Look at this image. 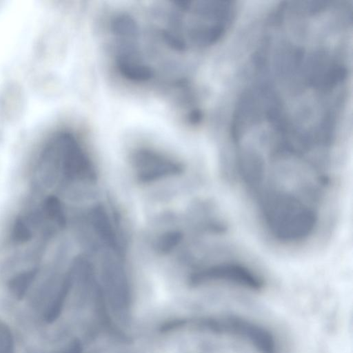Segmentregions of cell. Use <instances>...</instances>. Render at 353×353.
Listing matches in <instances>:
<instances>
[{
    "instance_id": "6da1fadb",
    "label": "cell",
    "mask_w": 353,
    "mask_h": 353,
    "mask_svg": "<svg viewBox=\"0 0 353 353\" xmlns=\"http://www.w3.org/2000/svg\"><path fill=\"white\" fill-rule=\"evenodd\" d=\"M234 12V7L226 1H173L161 12L157 34L174 51L205 48L228 32Z\"/></svg>"
},
{
    "instance_id": "7a4b0ae2",
    "label": "cell",
    "mask_w": 353,
    "mask_h": 353,
    "mask_svg": "<svg viewBox=\"0 0 353 353\" xmlns=\"http://www.w3.org/2000/svg\"><path fill=\"white\" fill-rule=\"evenodd\" d=\"M31 186L43 192L94 183L97 172L79 137L69 129H59L39 144L32 162Z\"/></svg>"
},
{
    "instance_id": "3957f363",
    "label": "cell",
    "mask_w": 353,
    "mask_h": 353,
    "mask_svg": "<svg viewBox=\"0 0 353 353\" xmlns=\"http://www.w3.org/2000/svg\"><path fill=\"white\" fill-rule=\"evenodd\" d=\"M116 67L125 79L137 83L150 81L154 70L145 59L140 42L139 26L126 13L117 14L110 21Z\"/></svg>"
},
{
    "instance_id": "277c9868",
    "label": "cell",
    "mask_w": 353,
    "mask_h": 353,
    "mask_svg": "<svg viewBox=\"0 0 353 353\" xmlns=\"http://www.w3.org/2000/svg\"><path fill=\"white\" fill-rule=\"evenodd\" d=\"M232 254H227L194 268L190 281L194 285H216L250 292H259L265 286L263 275Z\"/></svg>"
},
{
    "instance_id": "5b68a950",
    "label": "cell",
    "mask_w": 353,
    "mask_h": 353,
    "mask_svg": "<svg viewBox=\"0 0 353 353\" xmlns=\"http://www.w3.org/2000/svg\"><path fill=\"white\" fill-rule=\"evenodd\" d=\"M130 159L137 180L143 184L174 176L183 171V165L179 161L148 147L136 148Z\"/></svg>"
},
{
    "instance_id": "8992f818",
    "label": "cell",
    "mask_w": 353,
    "mask_h": 353,
    "mask_svg": "<svg viewBox=\"0 0 353 353\" xmlns=\"http://www.w3.org/2000/svg\"><path fill=\"white\" fill-rule=\"evenodd\" d=\"M41 268L19 270L8 281V289L17 299H21L38 276Z\"/></svg>"
},
{
    "instance_id": "52a82bcc",
    "label": "cell",
    "mask_w": 353,
    "mask_h": 353,
    "mask_svg": "<svg viewBox=\"0 0 353 353\" xmlns=\"http://www.w3.org/2000/svg\"><path fill=\"white\" fill-rule=\"evenodd\" d=\"M72 283V274L71 270L63 280L61 286L54 299L52 301L44 314V319L46 322L51 323L54 321L59 315L61 307L68 292Z\"/></svg>"
},
{
    "instance_id": "ba28073f",
    "label": "cell",
    "mask_w": 353,
    "mask_h": 353,
    "mask_svg": "<svg viewBox=\"0 0 353 353\" xmlns=\"http://www.w3.org/2000/svg\"><path fill=\"white\" fill-rule=\"evenodd\" d=\"M183 238V234L178 230L165 232L154 240V249L161 254H169L179 246Z\"/></svg>"
},
{
    "instance_id": "9c48e42d",
    "label": "cell",
    "mask_w": 353,
    "mask_h": 353,
    "mask_svg": "<svg viewBox=\"0 0 353 353\" xmlns=\"http://www.w3.org/2000/svg\"><path fill=\"white\" fill-rule=\"evenodd\" d=\"M0 353H14V339L9 327L0 322Z\"/></svg>"
}]
</instances>
